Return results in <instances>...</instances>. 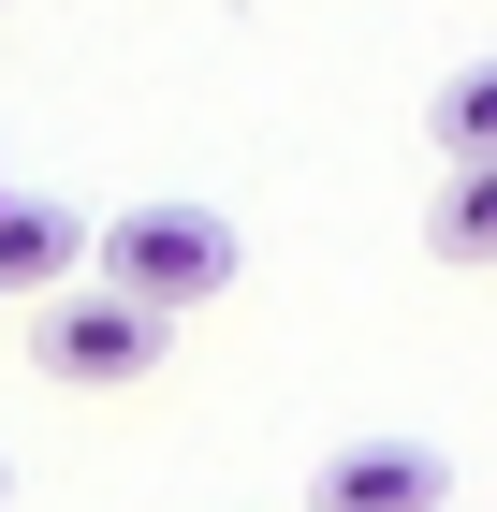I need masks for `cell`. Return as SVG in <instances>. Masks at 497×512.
<instances>
[{
  "label": "cell",
  "instance_id": "obj_1",
  "mask_svg": "<svg viewBox=\"0 0 497 512\" xmlns=\"http://www.w3.org/2000/svg\"><path fill=\"white\" fill-rule=\"evenodd\" d=\"M88 264H103V293H132L147 322H191V308H220L234 278H249V249H234L220 205H117L103 235H88Z\"/></svg>",
  "mask_w": 497,
  "mask_h": 512
},
{
  "label": "cell",
  "instance_id": "obj_2",
  "mask_svg": "<svg viewBox=\"0 0 497 512\" xmlns=\"http://www.w3.org/2000/svg\"><path fill=\"white\" fill-rule=\"evenodd\" d=\"M161 337H176V322H147L132 293H103V278L30 308V366H44L59 395H117V381H147V366H161Z\"/></svg>",
  "mask_w": 497,
  "mask_h": 512
},
{
  "label": "cell",
  "instance_id": "obj_3",
  "mask_svg": "<svg viewBox=\"0 0 497 512\" xmlns=\"http://www.w3.org/2000/svg\"><path fill=\"white\" fill-rule=\"evenodd\" d=\"M439 498H454V469L424 439H337L307 469V512H439Z\"/></svg>",
  "mask_w": 497,
  "mask_h": 512
},
{
  "label": "cell",
  "instance_id": "obj_4",
  "mask_svg": "<svg viewBox=\"0 0 497 512\" xmlns=\"http://www.w3.org/2000/svg\"><path fill=\"white\" fill-rule=\"evenodd\" d=\"M74 264H88V220L74 205H30V191H0V293H74Z\"/></svg>",
  "mask_w": 497,
  "mask_h": 512
},
{
  "label": "cell",
  "instance_id": "obj_5",
  "mask_svg": "<svg viewBox=\"0 0 497 512\" xmlns=\"http://www.w3.org/2000/svg\"><path fill=\"white\" fill-rule=\"evenodd\" d=\"M424 249H439V264H497V161H454V176H439Z\"/></svg>",
  "mask_w": 497,
  "mask_h": 512
},
{
  "label": "cell",
  "instance_id": "obj_6",
  "mask_svg": "<svg viewBox=\"0 0 497 512\" xmlns=\"http://www.w3.org/2000/svg\"><path fill=\"white\" fill-rule=\"evenodd\" d=\"M424 132H439V161H497V59H468V74L424 103Z\"/></svg>",
  "mask_w": 497,
  "mask_h": 512
},
{
  "label": "cell",
  "instance_id": "obj_7",
  "mask_svg": "<svg viewBox=\"0 0 497 512\" xmlns=\"http://www.w3.org/2000/svg\"><path fill=\"white\" fill-rule=\"evenodd\" d=\"M0 512H15V469H0Z\"/></svg>",
  "mask_w": 497,
  "mask_h": 512
}]
</instances>
